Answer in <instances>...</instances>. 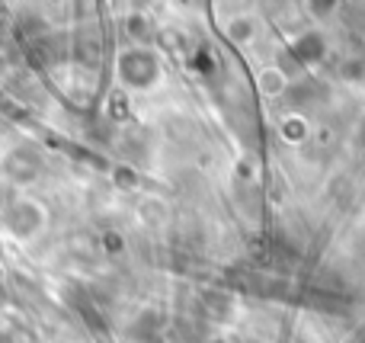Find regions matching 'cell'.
I'll return each instance as SVG.
<instances>
[]
</instances>
